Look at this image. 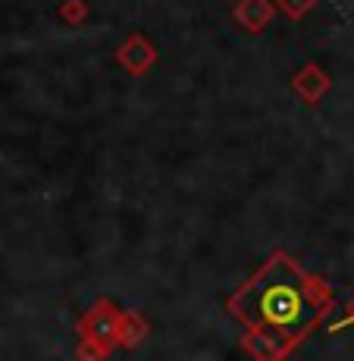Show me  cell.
I'll return each instance as SVG.
<instances>
[{"label":"cell","mask_w":354,"mask_h":361,"mask_svg":"<svg viewBox=\"0 0 354 361\" xmlns=\"http://www.w3.org/2000/svg\"><path fill=\"white\" fill-rule=\"evenodd\" d=\"M329 305V286L308 276L289 255L276 252L245 286L229 298V311L254 336L289 352L301 343Z\"/></svg>","instance_id":"1"},{"label":"cell","mask_w":354,"mask_h":361,"mask_svg":"<svg viewBox=\"0 0 354 361\" xmlns=\"http://www.w3.org/2000/svg\"><path fill=\"white\" fill-rule=\"evenodd\" d=\"M351 321H354V302L348 305V321H345V324H351Z\"/></svg>","instance_id":"2"}]
</instances>
